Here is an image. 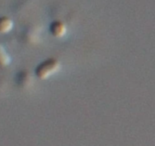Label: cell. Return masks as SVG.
Returning <instances> with one entry per match:
<instances>
[{
  "label": "cell",
  "instance_id": "cell-1",
  "mask_svg": "<svg viewBox=\"0 0 155 146\" xmlns=\"http://www.w3.org/2000/svg\"><path fill=\"white\" fill-rule=\"evenodd\" d=\"M60 68V64L56 59H48L39 64L36 69V74L38 78L45 79L57 72Z\"/></svg>",
  "mask_w": 155,
  "mask_h": 146
},
{
  "label": "cell",
  "instance_id": "cell-3",
  "mask_svg": "<svg viewBox=\"0 0 155 146\" xmlns=\"http://www.w3.org/2000/svg\"><path fill=\"white\" fill-rule=\"evenodd\" d=\"M13 27V22L7 17L0 18V33H5L10 31Z\"/></svg>",
  "mask_w": 155,
  "mask_h": 146
},
{
  "label": "cell",
  "instance_id": "cell-2",
  "mask_svg": "<svg viewBox=\"0 0 155 146\" xmlns=\"http://www.w3.org/2000/svg\"><path fill=\"white\" fill-rule=\"evenodd\" d=\"M50 31L53 36L56 37H62L66 33L67 27L61 21H55L51 24Z\"/></svg>",
  "mask_w": 155,
  "mask_h": 146
},
{
  "label": "cell",
  "instance_id": "cell-4",
  "mask_svg": "<svg viewBox=\"0 0 155 146\" xmlns=\"http://www.w3.org/2000/svg\"><path fill=\"white\" fill-rule=\"evenodd\" d=\"M11 62V58L5 51L4 47L0 44V65L5 66Z\"/></svg>",
  "mask_w": 155,
  "mask_h": 146
}]
</instances>
